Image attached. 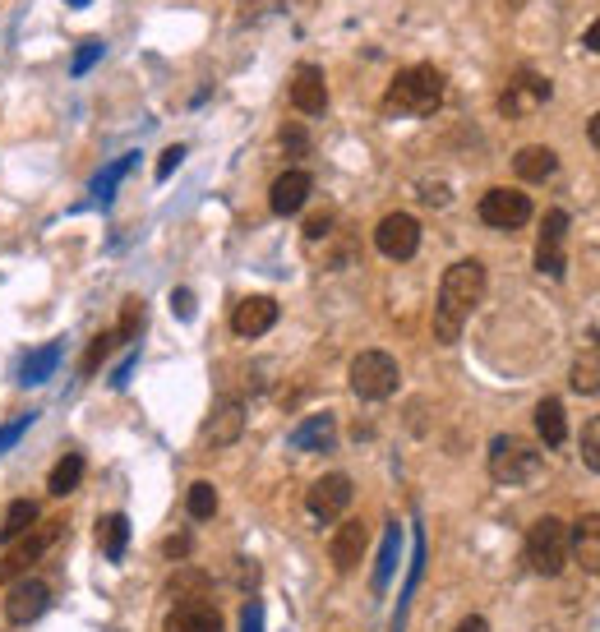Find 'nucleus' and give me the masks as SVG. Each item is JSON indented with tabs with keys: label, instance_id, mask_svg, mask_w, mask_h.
Returning <instances> with one entry per match:
<instances>
[{
	"label": "nucleus",
	"instance_id": "obj_1",
	"mask_svg": "<svg viewBox=\"0 0 600 632\" xmlns=\"http://www.w3.org/2000/svg\"><path fill=\"white\" fill-rule=\"evenodd\" d=\"M485 300V263L480 259H457L439 282V305H434V337L444 346H453L467 328V319L476 314V305Z\"/></svg>",
	"mask_w": 600,
	"mask_h": 632
},
{
	"label": "nucleus",
	"instance_id": "obj_2",
	"mask_svg": "<svg viewBox=\"0 0 600 632\" xmlns=\"http://www.w3.org/2000/svg\"><path fill=\"white\" fill-rule=\"evenodd\" d=\"M444 88H448L444 74L434 70V65H407V70L388 84L384 107L402 111V116H430V111H439V102H444Z\"/></svg>",
	"mask_w": 600,
	"mask_h": 632
},
{
	"label": "nucleus",
	"instance_id": "obj_3",
	"mask_svg": "<svg viewBox=\"0 0 600 632\" xmlns=\"http://www.w3.org/2000/svg\"><path fill=\"white\" fill-rule=\"evenodd\" d=\"M540 448H531L527 439H517V434H499V439L490 443V476L499 480V485H531V480L540 476Z\"/></svg>",
	"mask_w": 600,
	"mask_h": 632
},
{
	"label": "nucleus",
	"instance_id": "obj_4",
	"mask_svg": "<svg viewBox=\"0 0 600 632\" xmlns=\"http://www.w3.org/2000/svg\"><path fill=\"white\" fill-rule=\"evenodd\" d=\"M568 563V526L559 517H540L527 536V568L540 577H559Z\"/></svg>",
	"mask_w": 600,
	"mask_h": 632
},
{
	"label": "nucleus",
	"instance_id": "obj_5",
	"mask_svg": "<svg viewBox=\"0 0 600 632\" xmlns=\"http://www.w3.org/2000/svg\"><path fill=\"white\" fill-rule=\"evenodd\" d=\"M397 360L388 351H360L351 360V393L365 397V402H384V397L397 393Z\"/></svg>",
	"mask_w": 600,
	"mask_h": 632
},
{
	"label": "nucleus",
	"instance_id": "obj_6",
	"mask_svg": "<svg viewBox=\"0 0 600 632\" xmlns=\"http://www.w3.org/2000/svg\"><path fill=\"white\" fill-rule=\"evenodd\" d=\"M480 222L494 231H517L531 222V199L522 190H508V185H494L480 199Z\"/></svg>",
	"mask_w": 600,
	"mask_h": 632
},
{
	"label": "nucleus",
	"instance_id": "obj_7",
	"mask_svg": "<svg viewBox=\"0 0 600 632\" xmlns=\"http://www.w3.org/2000/svg\"><path fill=\"white\" fill-rule=\"evenodd\" d=\"M351 494H356L351 476H342V471H328V476H319L310 485V494H305V508H310L314 522H337V517L351 508Z\"/></svg>",
	"mask_w": 600,
	"mask_h": 632
},
{
	"label": "nucleus",
	"instance_id": "obj_8",
	"mask_svg": "<svg viewBox=\"0 0 600 632\" xmlns=\"http://www.w3.org/2000/svg\"><path fill=\"white\" fill-rule=\"evenodd\" d=\"M374 245H379V254H384V259L407 263L411 254L420 250V222L411 213H388L384 222L374 227Z\"/></svg>",
	"mask_w": 600,
	"mask_h": 632
},
{
	"label": "nucleus",
	"instance_id": "obj_9",
	"mask_svg": "<svg viewBox=\"0 0 600 632\" xmlns=\"http://www.w3.org/2000/svg\"><path fill=\"white\" fill-rule=\"evenodd\" d=\"M550 79L545 74H536V70H517L513 74V84L499 93V111H504L508 120H522L531 107H540V102H550Z\"/></svg>",
	"mask_w": 600,
	"mask_h": 632
},
{
	"label": "nucleus",
	"instance_id": "obj_10",
	"mask_svg": "<svg viewBox=\"0 0 600 632\" xmlns=\"http://www.w3.org/2000/svg\"><path fill=\"white\" fill-rule=\"evenodd\" d=\"M568 559L582 573H600V513H582L568 531Z\"/></svg>",
	"mask_w": 600,
	"mask_h": 632
},
{
	"label": "nucleus",
	"instance_id": "obj_11",
	"mask_svg": "<svg viewBox=\"0 0 600 632\" xmlns=\"http://www.w3.org/2000/svg\"><path fill=\"white\" fill-rule=\"evenodd\" d=\"M291 107L300 116H324L328 111V84H324V70L319 65H300L291 74Z\"/></svg>",
	"mask_w": 600,
	"mask_h": 632
},
{
	"label": "nucleus",
	"instance_id": "obj_12",
	"mask_svg": "<svg viewBox=\"0 0 600 632\" xmlns=\"http://www.w3.org/2000/svg\"><path fill=\"white\" fill-rule=\"evenodd\" d=\"M47 545H51V531H28V536L10 540L5 554H0V582H14L19 573H28V568L47 554Z\"/></svg>",
	"mask_w": 600,
	"mask_h": 632
},
{
	"label": "nucleus",
	"instance_id": "obj_13",
	"mask_svg": "<svg viewBox=\"0 0 600 632\" xmlns=\"http://www.w3.org/2000/svg\"><path fill=\"white\" fill-rule=\"evenodd\" d=\"M277 323V300L273 296H245L231 310V333L236 337H264Z\"/></svg>",
	"mask_w": 600,
	"mask_h": 632
},
{
	"label": "nucleus",
	"instance_id": "obj_14",
	"mask_svg": "<svg viewBox=\"0 0 600 632\" xmlns=\"http://www.w3.org/2000/svg\"><path fill=\"white\" fill-rule=\"evenodd\" d=\"M51 605V586L47 582H14V591L5 596V619L10 623H33L42 619Z\"/></svg>",
	"mask_w": 600,
	"mask_h": 632
},
{
	"label": "nucleus",
	"instance_id": "obj_15",
	"mask_svg": "<svg viewBox=\"0 0 600 632\" xmlns=\"http://www.w3.org/2000/svg\"><path fill=\"white\" fill-rule=\"evenodd\" d=\"M365 540H370V531H365V522H356V517L337 526L333 545H328V559H333L337 573H351V568L365 559Z\"/></svg>",
	"mask_w": 600,
	"mask_h": 632
},
{
	"label": "nucleus",
	"instance_id": "obj_16",
	"mask_svg": "<svg viewBox=\"0 0 600 632\" xmlns=\"http://www.w3.org/2000/svg\"><path fill=\"white\" fill-rule=\"evenodd\" d=\"M310 190H314L310 171H282V176L273 180V194H268V203H273L277 217H291V213H300V208H305Z\"/></svg>",
	"mask_w": 600,
	"mask_h": 632
},
{
	"label": "nucleus",
	"instance_id": "obj_17",
	"mask_svg": "<svg viewBox=\"0 0 600 632\" xmlns=\"http://www.w3.org/2000/svg\"><path fill=\"white\" fill-rule=\"evenodd\" d=\"M162 632H222V614L208 600H185L167 614Z\"/></svg>",
	"mask_w": 600,
	"mask_h": 632
},
{
	"label": "nucleus",
	"instance_id": "obj_18",
	"mask_svg": "<svg viewBox=\"0 0 600 632\" xmlns=\"http://www.w3.org/2000/svg\"><path fill=\"white\" fill-rule=\"evenodd\" d=\"M245 430V406L240 402H222L213 416L204 420V448H231Z\"/></svg>",
	"mask_w": 600,
	"mask_h": 632
},
{
	"label": "nucleus",
	"instance_id": "obj_19",
	"mask_svg": "<svg viewBox=\"0 0 600 632\" xmlns=\"http://www.w3.org/2000/svg\"><path fill=\"white\" fill-rule=\"evenodd\" d=\"M333 439H337V420L328 411H314L310 420H300L291 430V448H300V453H328Z\"/></svg>",
	"mask_w": 600,
	"mask_h": 632
},
{
	"label": "nucleus",
	"instance_id": "obj_20",
	"mask_svg": "<svg viewBox=\"0 0 600 632\" xmlns=\"http://www.w3.org/2000/svg\"><path fill=\"white\" fill-rule=\"evenodd\" d=\"M513 171L522 180H550L559 171V153L550 144H527L513 153Z\"/></svg>",
	"mask_w": 600,
	"mask_h": 632
},
{
	"label": "nucleus",
	"instance_id": "obj_21",
	"mask_svg": "<svg viewBox=\"0 0 600 632\" xmlns=\"http://www.w3.org/2000/svg\"><path fill=\"white\" fill-rule=\"evenodd\" d=\"M97 545H102V554H107L111 563L125 559V545H130V517L125 513L102 517V522H97Z\"/></svg>",
	"mask_w": 600,
	"mask_h": 632
},
{
	"label": "nucleus",
	"instance_id": "obj_22",
	"mask_svg": "<svg viewBox=\"0 0 600 632\" xmlns=\"http://www.w3.org/2000/svg\"><path fill=\"white\" fill-rule=\"evenodd\" d=\"M536 434L545 448H559V443L568 439V416H564V402H554V397H545V402L536 406Z\"/></svg>",
	"mask_w": 600,
	"mask_h": 632
},
{
	"label": "nucleus",
	"instance_id": "obj_23",
	"mask_svg": "<svg viewBox=\"0 0 600 632\" xmlns=\"http://www.w3.org/2000/svg\"><path fill=\"white\" fill-rule=\"evenodd\" d=\"M208 591H213V577L199 573V568H180V573L167 577V596H176V605H185V600H204Z\"/></svg>",
	"mask_w": 600,
	"mask_h": 632
},
{
	"label": "nucleus",
	"instance_id": "obj_24",
	"mask_svg": "<svg viewBox=\"0 0 600 632\" xmlns=\"http://www.w3.org/2000/svg\"><path fill=\"white\" fill-rule=\"evenodd\" d=\"M79 480H84V457H79V453H65L56 466H51L47 489L56 494V499H65V494H74V489H79Z\"/></svg>",
	"mask_w": 600,
	"mask_h": 632
},
{
	"label": "nucleus",
	"instance_id": "obj_25",
	"mask_svg": "<svg viewBox=\"0 0 600 632\" xmlns=\"http://www.w3.org/2000/svg\"><path fill=\"white\" fill-rule=\"evenodd\" d=\"M33 526H37V503L33 499H19V503H10V513H5V522H0V540L10 545V540L28 536Z\"/></svg>",
	"mask_w": 600,
	"mask_h": 632
},
{
	"label": "nucleus",
	"instance_id": "obj_26",
	"mask_svg": "<svg viewBox=\"0 0 600 632\" xmlns=\"http://www.w3.org/2000/svg\"><path fill=\"white\" fill-rule=\"evenodd\" d=\"M397 549H402V526L388 522V531H384V549H379V568H374V591H384L388 577H393V568H397Z\"/></svg>",
	"mask_w": 600,
	"mask_h": 632
},
{
	"label": "nucleus",
	"instance_id": "obj_27",
	"mask_svg": "<svg viewBox=\"0 0 600 632\" xmlns=\"http://www.w3.org/2000/svg\"><path fill=\"white\" fill-rule=\"evenodd\" d=\"M56 360H60V346H42V351H33V356L19 365V383H28V388L42 383L51 370H56Z\"/></svg>",
	"mask_w": 600,
	"mask_h": 632
},
{
	"label": "nucleus",
	"instance_id": "obj_28",
	"mask_svg": "<svg viewBox=\"0 0 600 632\" xmlns=\"http://www.w3.org/2000/svg\"><path fill=\"white\" fill-rule=\"evenodd\" d=\"M564 236H568V213L564 208H550L540 217V245L536 250H564Z\"/></svg>",
	"mask_w": 600,
	"mask_h": 632
},
{
	"label": "nucleus",
	"instance_id": "obj_29",
	"mask_svg": "<svg viewBox=\"0 0 600 632\" xmlns=\"http://www.w3.org/2000/svg\"><path fill=\"white\" fill-rule=\"evenodd\" d=\"M185 508H190L194 522H208V517L217 513V489L208 485V480H194V485H190V499H185Z\"/></svg>",
	"mask_w": 600,
	"mask_h": 632
},
{
	"label": "nucleus",
	"instance_id": "obj_30",
	"mask_svg": "<svg viewBox=\"0 0 600 632\" xmlns=\"http://www.w3.org/2000/svg\"><path fill=\"white\" fill-rule=\"evenodd\" d=\"M134 162H139V157H134V153H125V157H120V162H111V167H107V171H102V176H97V180H93V190H97V199L107 203V199H111V194H116L120 176H130V171H134Z\"/></svg>",
	"mask_w": 600,
	"mask_h": 632
},
{
	"label": "nucleus",
	"instance_id": "obj_31",
	"mask_svg": "<svg viewBox=\"0 0 600 632\" xmlns=\"http://www.w3.org/2000/svg\"><path fill=\"white\" fill-rule=\"evenodd\" d=\"M577 453H582V466H587V471H600V416H591L587 425H582Z\"/></svg>",
	"mask_w": 600,
	"mask_h": 632
},
{
	"label": "nucleus",
	"instance_id": "obj_32",
	"mask_svg": "<svg viewBox=\"0 0 600 632\" xmlns=\"http://www.w3.org/2000/svg\"><path fill=\"white\" fill-rule=\"evenodd\" d=\"M573 393H600V356H582L573 365Z\"/></svg>",
	"mask_w": 600,
	"mask_h": 632
},
{
	"label": "nucleus",
	"instance_id": "obj_33",
	"mask_svg": "<svg viewBox=\"0 0 600 632\" xmlns=\"http://www.w3.org/2000/svg\"><path fill=\"white\" fill-rule=\"evenodd\" d=\"M116 346H120V333H97L93 342H88V351H84V365H79V370H84V374H93L97 365H102V360H107L111 351H116Z\"/></svg>",
	"mask_w": 600,
	"mask_h": 632
},
{
	"label": "nucleus",
	"instance_id": "obj_34",
	"mask_svg": "<svg viewBox=\"0 0 600 632\" xmlns=\"http://www.w3.org/2000/svg\"><path fill=\"white\" fill-rule=\"evenodd\" d=\"M120 342H130V337H139L144 333V300H130L125 310H120Z\"/></svg>",
	"mask_w": 600,
	"mask_h": 632
},
{
	"label": "nucleus",
	"instance_id": "obj_35",
	"mask_svg": "<svg viewBox=\"0 0 600 632\" xmlns=\"http://www.w3.org/2000/svg\"><path fill=\"white\" fill-rule=\"evenodd\" d=\"M328 231H333V208H324V213L305 217V240H324Z\"/></svg>",
	"mask_w": 600,
	"mask_h": 632
},
{
	"label": "nucleus",
	"instance_id": "obj_36",
	"mask_svg": "<svg viewBox=\"0 0 600 632\" xmlns=\"http://www.w3.org/2000/svg\"><path fill=\"white\" fill-rule=\"evenodd\" d=\"M536 268L545 277H564V250H536Z\"/></svg>",
	"mask_w": 600,
	"mask_h": 632
},
{
	"label": "nucleus",
	"instance_id": "obj_37",
	"mask_svg": "<svg viewBox=\"0 0 600 632\" xmlns=\"http://www.w3.org/2000/svg\"><path fill=\"white\" fill-rule=\"evenodd\" d=\"M240 632H264V605L259 600H245V609H240Z\"/></svg>",
	"mask_w": 600,
	"mask_h": 632
},
{
	"label": "nucleus",
	"instance_id": "obj_38",
	"mask_svg": "<svg viewBox=\"0 0 600 632\" xmlns=\"http://www.w3.org/2000/svg\"><path fill=\"white\" fill-rule=\"evenodd\" d=\"M180 162H185V148H180V144H171V148H167V153L157 157V180H167V176H171V171H176V167H180Z\"/></svg>",
	"mask_w": 600,
	"mask_h": 632
},
{
	"label": "nucleus",
	"instance_id": "obj_39",
	"mask_svg": "<svg viewBox=\"0 0 600 632\" xmlns=\"http://www.w3.org/2000/svg\"><path fill=\"white\" fill-rule=\"evenodd\" d=\"M277 139H282V144H287L296 157L310 148V139H305V130H300V125H282V134H277Z\"/></svg>",
	"mask_w": 600,
	"mask_h": 632
},
{
	"label": "nucleus",
	"instance_id": "obj_40",
	"mask_svg": "<svg viewBox=\"0 0 600 632\" xmlns=\"http://www.w3.org/2000/svg\"><path fill=\"white\" fill-rule=\"evenodd\" d=\"M28 425H33V416H19V420H10V425L0 430V453H10V443L19 439V434H24Z\"/></svg>",
	"mask_w": 600,
	"mask_h": 632
},
{
	"label": "nucleus",
	"instance_id": "obj_41",
	"mask_svg": "<svg viewBox=\"0 0 600 632\" xmlns=\"http://www.w3.org/2000/svg\"><path fill=\"white\" fill-rule=\"evenodd\" d=\"M97 56H102V42H84V47H79V56H74V65H70V74H84Z\"/></svg>",
	"mask_w": 600,
	"mask_h": 632
},
{
	"label": "nucleus",
	"instance_id": "obj_42",
	"mask_svg": "<svg viewBox=\"0 0 600 632\" xmlns=\"http://www.w3.org/2000/svg\"><path fill=\"white\" fill-rule=\"evenodd\" d=\"M171 310H176V319H194V296L185 287L171 291Z\"/></svg>",
	"mask_w": 600,
	"mask_h": 632
},
{
	"label": "nucleus",
	"instance_id": "obj_43",
	"mask_svg": "<svg viewBox=\"0 0 600 632\" xmlns=\"http://www.w3.org/2000/svg\"><path fill=\"white\" fill-rule=\"evenodd\" d=\"M190 549H194V540L185 536V531H180V536H167V545H162V554H167V559H185Z\"/></svg>",
	"mask_w": 600,
	"mask_h": 632
},
{
	"label": "nucleus",
	"instance_id": "obj_44",
	"mask_svg": "<svg viewBox=\"0 0 600 632\" xmlns=\"http://www.w3.org/2000/svg\"><path fill=\"white\" fill-rule=\"evenodd\" d=\"M420 199L434 203V208H444V203H448V185H434V180H430V185H420Z\"/></svg>",
	"mask_w": 600,
	"mask_h": 632
},
{
	"label": "nucleus",
	"instance_id": "obj_45",
	"mask_svg": "<svg viewBox=\"0 0 600 632\" xmlns=\"http://www.w3.org/2000/svg\"><path fill=\"white\" fill-rule=\"evenodd\" d=\"M453 632H490V623L480 619V614H471V619H462V623H457Z\"/></svg>",
	"mask_w": 600,
	"mask_h": 632
},
{
	"label": "nucleus",
	"instance_id": "obj_46",
	"mask_svg": "<svg viewBox=\"0 0 600 632\" xmlns=\"http://www.w3.org/2000/svg\"><path fill=\"white\" fill-rule=\"evenodd\" d=\"M582 42H587V51H596V56H600V19L587 28V37H582Z\"/></svg>",
	"mask_w": 600,
	"mask_h": 632
},
{
	"label": "nucleus",
	"instance_id": "obj_47",
	"mask_svg": "<svg viewBox=\"0 0 600 632\" xmlns=\"http://www.w3.org/2000/svg\"><path fill=\"white\" fill-rule=\"evenodd\" d=\"M587 134H591V144H596V148H600V111H596V116H591V125H587Z\"/></svg>",
	"mask_w": 600,
	"mask_h": 632
},
{
	"label": "nucleus",
	"instance_id": "obj_48",
	"mask_svg": "<svg viewBox=\"0 0 600 632\" xmlns=\"http://www.w3.org/2000/svg\"><path fill=\"white\" fill-rule=\"evenodd\" d=\"M65 5H74V10H84V5H93V0H65Z\"/></svg>",
	"mask_w": 600,
	"mask_h": 632
}]
</instances>
